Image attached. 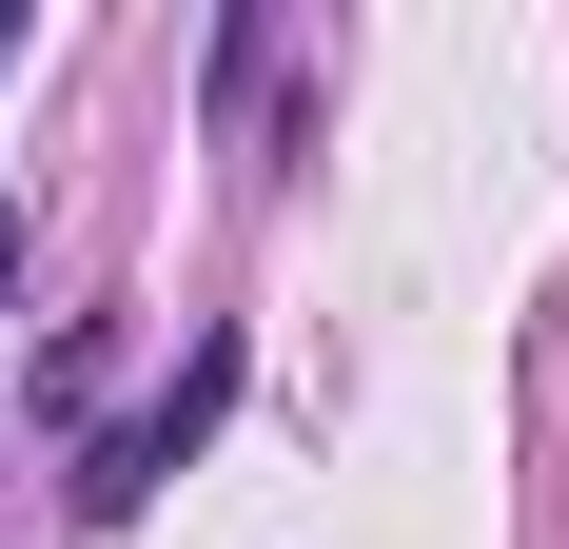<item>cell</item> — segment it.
I'll return each instance as SVG.
<instances>
[{
	"mask_svg": "<svg viewBox=\"0 0 569 549\" xmlns=\"http://www.w3.org/2000/svg\"><path fill=\"white\" fill-rule=\"evenodd\" d=\"M236 373H256V353H236V333H197V353H177V392H158V412H118V432H99V471H79V530H118V510L158 491L177 451H197V432H217V412H236Z\"/></svg>",
	"mask_w": 569,
	"mask_h": 549,
	"instance_id": "6da1fadb",
	"label": "cell"
},
{
	"mask_svg": "<svg viewBox=\"0 0 569 549\" xmlns=\"http://www.w3.org/2000/svg\"><path fill=\"white\" fill-rule=\"evenodd\" d=\"M0 295H20V217H0Z\"/></svg>",
	"mask_w": 569,
	"mask_h": 549,
	"instance_id": "7a4b0ae2",
	"label": "cell"
},
{
	"mask_svg": "<svg viewBox=\"0 0 569 549\" xmlns=\"http://www.w3.org/2000/svg\"><path fill=\"white\" fill-rule=\"evenodd\" d=\"M0 59H20V0H0Z\"/></svg>",
	"mask_w": 569,
	"mask_h": 549,
	"instance_id": "3957f363",
	"label": "cell"
}]
</instances>
